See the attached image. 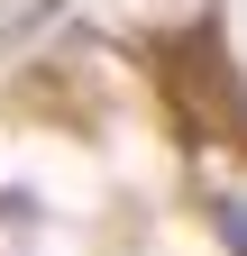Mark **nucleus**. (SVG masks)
<instances>
[{"instance_id": "obj_1", "label": "nucleus", "mask_w": 247, "mask_h": 256, "mask_svg": "<svg viewBox=\"0 0 247 256\" xmlns=\"http://www.w3.org/2000/svg\"><path fill=\"white\" fill-rule=\"evenodd\" d=\"M64 18V0H0V46H18V37H37V28Z\"/></svg>"}]
</instances>
